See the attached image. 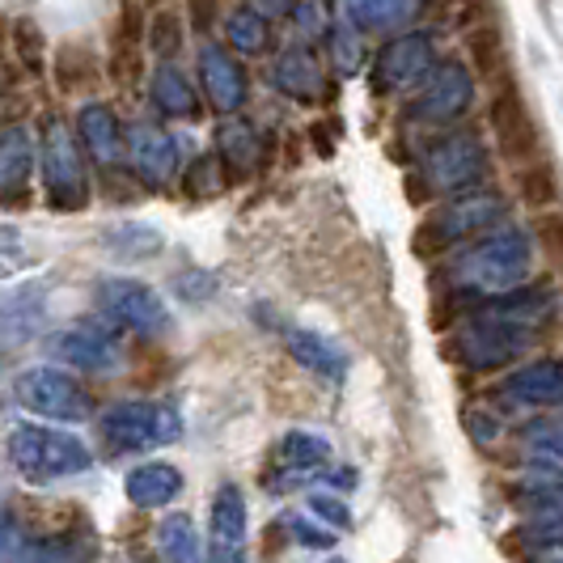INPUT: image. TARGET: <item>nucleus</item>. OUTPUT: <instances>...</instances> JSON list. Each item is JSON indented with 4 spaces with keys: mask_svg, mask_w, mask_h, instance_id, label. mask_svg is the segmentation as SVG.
Listing matches in <instances>:
<instances>
[{
    "mask_svg": "<svg viewBox=\"0 0 563 563\" xmlns=\"http://www.w3.org/2000/svg\"><path fill=\"white\" fill-rule=\"evenodd\" d=\"M102 437L111 450H153L183 437V420L169 402H119L102 416Z\"/></svg>",
    "mask_w": 563,
    "mask_h": 563,
    "instance_id": "obj_3",
    "label": "nucleus"
},
{
    "mask_svg": "<svg viewBox=\"0 0 563 563\" xmlns=\"http://www.w3.org/2000/svg\"><path fill=\"white\" fill-rule=\"evenodd\" d=\"M9 457L26 479H64L89 471V450L81 437L43 423H18L9 432Z\"/></svg>",
    "mask_w": 563,
    "mask_h": 563,
    "instance_id": "obj_2",
    "label": "nucleus"
},
{
    "mask_svg": "<svg viewBox=\"0 0 563 563\" xmlns=\"http://www.w3.org/2000/svg\"><path fill=\"white\" fill-rule=\"evenodd\" d=\"M52 356H59L68 368H85V373H114L119 368V347L111 335L89 331V327H68L52 339Z\"/></svg>",
    "mask_w": 563,
    "mask_h": 563,
    "instance_id": "obj_16",
    "label": "nucleus"
},
{
    "mask_svg": "<svg viewBox=\"0 0 563 563\" xmlns=\"http://www.w3.org/2000/svg\"><path fill=\"white\" fill-rule=\"evenodd\" d=\"M526 276V242L517 233H500V238H487L475 251L466 254L462 263V280L483 288V292H500Z\"/></svg>",
    "mask_w": 563,
    "mask_h": 563,
    "instance_id": "obj_7",
    "label": "nucleus"
},
{
    "mask_svg": "<svg viewBox=\"0 0 563 563\" xmlns=\"http://www.w3.org/2000/svg\"><path fill=\"white\" fill-rule=\"evenodd\" d=\"M148 98H153V107L166 114V119H191V114L199 111L196 89L178 73V64H157V68H153Z\"/></svg>",
    "mask_w": 563,
    "mask_h": 563,
    "instance_id": "obj_25",
    "label": "nucleus"
},
{
    "mask_svg": "<svg viewBox=\"0 0 563 563\" xmlns=\"http://www.w3.org/2000/svg\"><path fill=\"white\" fill-rule=\"evenodd\" d=\"M288 530L301 547H335V530L327 526H313L310 517H288Z\"/></svg>",
    "mask_w": 563,
    "mask_h": 563,
    "instance_id": "obj_37",
    "label": "nucleus"
},
{
    "mask_svg": "<svg viewBox=\"0 0 563 563\" xmlns=\"http://www.w3.org/2000/svg\"><path fill=\"white\" fill-rule=\"evenodd\" d=\"M18 547H22V534H18V526H13L9 517H0V563L9 560Z\"/></svg>",
    "mask_w": 563,
    "mask_h": 563,
    "instance_id": "obj_38",
    "label": "nucleus"
},
{
    "mask_svg": "<svg viewBox=\"0 0 563 563\" xmlns=\"http://www.w3.org/2000/svg\"><path fill=\"white\" fill-rule=\"evenodd\" d=\"M327 457H331L327 437H318V432H288V437L280 441V450H276V466H280L284 475L280 479H272V487H276V492L292 487L297 479L313 475V466H322Z\"/></svg>",
    "mask_w": 563,
    "mask_h": 563,
    "instance_id": "obj_20",
    "label": "nucleus"
},
{
    "mask_svg": "<svg viewBox=\"0 0 563 563\" xmlns=\"http://www.w3.org/2000/svg\"><path fill=\"white\" fill-rule=\"evenodd\" d=\"M157 551L166 555V563H191L199 551V534H196V521L174 512L157 526Z\"/></svg>",
    "mask_w": 563,
    "mask_h": 563,
    "instance_id": "obj_29",
    "label": "nucleus"
},
{
    "mask_svg": "<svg viewBox=\"0 0 563 563\" xmlns=\"http://www.w3.org/2000/svg\"><path fill=\"white\" fill-rule=\"evenodd\" d=\"M331 52H335L339 73H356L361 68V34L352 26H331Z\"/></svg>",
    "mask_w": 563,
    "mask_h": 563,
    "instance_id": "obj_35",
    "label": "nucleus"
},
{
    "mask_svg": "<svg viewBox=\"0 0 563 563\" xmlns=\"http://www.w3.org/2000/svg\"><path fill=\"white\" fill-rule=\"evenodd\" d=\"M471 93H475V81H471V73L462 68V64H437V73H432V81L423 85V93L411 102V114L423 119V123H450L457 114L471 107Z\"/></svg>",
    "mask_w": 563,
    "mask_h": 563,
    "instance_id": "obj_11",
    "label": "nucleus"
},
{
    "mask_svg": "<svg viewBox=\"0 0 563 563\" xmlns=\"http://www.w3.org/2000/svg\"><path fill=\"white\" fill-rule=\"evenodd\" d=\"M492 132H496L505 162H512L517 169L538 162V123L517 85L496 89V98H492Z\"/></svg>",
    "mask_w": 563,
    "mask_h": 563,
    "instance_id": "obj_6",
    "label": "nucleus"
},
{
    "mask_svg": "<svg viewBox=\"0 0 563 563\" xmlns=\"http://www.w3.org/2000/svg\"><path fill=\"white\" fill-rule=\"evenodd\" d=\"M542 563H563V547H551V551H542Z\"/></svg>",
    "mask_w": 563,
    "mask_h": 563,
    "instance_id": "obj_40",
    "label": "nucleus"
},
{
    "mask_svg": "<svg viewBox=\"0 0 563 563\" xmlns=\"http://www.w3.org/2000/svg\"><path fill=\"white\" fill-rule=\"evenodd\" d=\"M13 398L18 407L30 411V416H43V420L56 423H81L89 420V395L81 386L59 373V368H26L18 382H13Z\"/></svg>",
    "mask_w": 563,
    "mask_h": 563,
    "instance_id": "obj_4",
    "label": "nucleus"
},
{
    "mask_svg": "<svg viewBox=\"0 0 563 563\" xmlns=\"http://www.w3.org/2000/svg\"><path fill=\"white\" fill-rule=\"evenodd\" d=\"M123 157H128L132 174L153 191H162L178 178V141L169 136L166 128L136 123L132 132H123Z\"/></svg>",
    "mask_w": 563,
    "mask_h": 563,
    "instance_id": "obj_8",
    "label": "nucleus"
},
{
    "mask_svg": "<svg viewBox=\"0 0 563 563\" xmlns=\"http://www.w3.org/2000/svg\"><path fill=\"white\" fill-rule=\"evenodd\" d=\"M144 9L141 4H123L119 9V30H114L111 52V77L119 85H136L141 77V34H144Z\"/></svg>",
    "mask_w": 563,
    "mask_h": 563,
    "instance_id": "obj_24",
    "label": "nucleus"
},
{
    "mask_svg": "<svg viewBox=\"0 0 563 563\" xmlns=\"http://www.w3.org/2000/svg\"><path fill=\"white\" fill-rule=\"evenodd\" d=\"M534 233H538V246L547 251V258L555 267H563V212H542Z\"/></svg>",
    "mask_w": 563,
    "mask_h": 563,
    "instance_id": "obj_36",
    "label": "nucleus"
},
{
    "mask_svg": "<svg viewBox=\"0 0 563 563\" xmlns=\"http://www.w3.org/2000/svg\"><path fill=\"white\" fill-rule=\"evenodd\" d=\"M517 191H521V199H526L530 208H551V203L560 199V178H555L551 166L534 162V166L517 169Z\"/></svg>",
    "mask_w": 563,
    "mask_h": 563,
    "instance_id": "obj_30",
    "label": "nucleus"
},
{
    "mask_svg": "<svg viewBox=\"0 0 563 563\" xmlns=\"http://www.w3.org/2000/svg\"><path fill=\"white\" fill-rule=\"evenodd\" d=\"M225 38H229V52L258 56V52H267V43H272V26H267V18H263L258 9L242 4V9H233L225 18Z\"/></svg>",
    "mask_w": 563,
    "mask_h": 563,
    "instance_id": "obj_28",
    "label": "nucleus"
},
{
    "mask_svg": "<svg viewBox=\"0 0 563 563\" xmlns=\"http://www.w3.org/2000/svg\"><path fill=\"white\" fill-rule=\"evenodd\" d=\"M483 166H487V157H483V144L475 136H445L428 153V178L441 191H462V187L479 183Z\"/></svg>",
    "mask_w": 563,
    "mask_h": 563,
    "instance_id": "obj_14",
    "label": "nucleus"
},
{
    "mask_svg": "<svg viewBox=\"0 0 563 563\" xmlns=\"http://www.w3.org/2000/svg\"><path fill=\"white\" fill-rule=\"evenodd\" d=\"M500 217H505V203L496 196H457V199H450L420 233L437 238V246H445V242H457V238L483 233L487 225H496Z\"/></svg>",
    "mask_w": 563,
    "mask_h": 563,
    "instance_id": "obj_13",
    "label": "nucleus"
},
{
    "mask_svg": "<svg viewBox=\"0 0 563 563\" xmlns=\"http://www.w3.org/2000/svg\"><path fill=\"white\" fill-rule=\"evenodd\" d=\"M505 30L500 26H475L471 30V59L479 68V77H496L505 68Z\"/></svg>",
    "mask_w": 563,
    "mask_h": 563,
    "instance_id": "obj_31",
    "label": "nucleus"
},
{
    "mask_svg": "<svg viewBox=\"0 0 563 563\" xmlns=\"http://www.w3.org/2000/svg\"><path fill=\"white\" fill-rule=\"evenodd\" d=\"M423 13V4L416 0H352V4H343V18L352 22L356 34H365V30H402L411 26L416 18Z\"/></svg>",
    "mask_w": 563,
    "mask_h": 563,
    "instance_id": "obj_23",
    "label": "nucleus"
},
{
    "mask_svg": "<svg viewBox=\"0 0 563 563\" xmlns=\"http://www.w3.org/2000/svg\"><path fill=\"white\" fill-rule=\"evenodd\" d=\"M284 347H288V356H292L297 365L318 373V377H327V382H339V377L347 373V356H343L327 335H318V331H288V335H284Z\"/></svg>",
    "mask_w": 563,
    "mask_h": 563,
    "instance_id": "obj_22",
    "label": "nucleus"
},
{
    "mask_svg": "<svg viewBox=\"0 0 563 563\" xmlns=\"http://www.w3.org/2000/svg\"><path fill=\"white\" fill-rule=\"evenodd\" d=\"M272 81H276L280 93L297 98V102H318L322 89H327L322 64H318L313 52H306V47H288V52L272 64Z\"/></svg>",
    "mask_w": 563,
    "mask_h": 563,
    "instance_id": "obj_19",
    "label": "nucleus"
},
{
    "mask_svg": "<svg viewBox=\"0 0 563 563\" xmlns=\"http://www.w3.org/2000/svg\"><path fill=\"white\" fill-rule=\"evenodd\" d=\"M148 38H153V52L166 59L178 52V38H183V26H178V9H166V13H157L153 18V30H148Z\"/></svg>",
    "mask_w": 563,
    "mask_h": 563,
    "instance_id": "obj_34",
    "label": "nucleus"
},
{
    "mask_svg": "<svg viewBox=\"0 0 563 563\" xmlns=\"http://www.w3.org/2000/svg\"><path fill=\"white\" fill-rule=\"evenodd\" d=\"M208 534H212V563H242V542H246V496H242V487L225 483L212 496Z\"/></svg>",
    "mask_w": 563,
    "mask_h": 563,
    "instance_id": "obj_15",
    "label": "nucleus"
},
{
    "mask_svg": "<svg viewBox=\"0 0 563 563\" xmlns=\"http://www.w3.org/2000/svg\"><path fill=\"white\" fill-rule=\"evenodd\" d=\"M432 64H437V47H432V38L420 34V30H411V34L390 38V43L377 52L373 81H377L382 93H395V89L416 85L423 73H432Z\"/></svg>",
    "mask_w": 563,
    "mask_h": 563,
    "instance_id": "obj_9",
    "label": "nucleus"
},
{
    "mask_svg": "<svg viewBox=\"0 0 563 563\" xmlns=\"http://www.w3.org/2000/svg\"><path fill=\"white\" fill-rule=\"evenodd\" d=\"M505 335H512L508 327H471L466 335H457L453 352H457L466 365L492 368V365H500V361H508V356L521 347V339H505Z\"/></svg>",
    "mask_w": 563,
    "mask_h": 563,
    "instance_id": "obj_26",
    "label": "nucleus"
},
{
    "mask_svg": "<svg viewBox=\"0 0 563 563\" xmlns=\"http://www.w3.org/2000/svg\"><path fill=\"white\" fill-rule=\"evenodd\" d=\"M123 492L136 508H162L183 492V471L169 462H144L136 471H128Z\"/></svg>",
    "mask_w": 563,
    "mask_h": 563,
    "instance_id": "obj_21",
    "label": "nucleus"
},
{
    "mask_svg": "<svg viewBox=\"0 0 563 563\" xmlns=\"http://www.w3.org/2000/svg\"><path fill=\"white\" fill-rule=\"evenodd\" d=\"M217 157H221V166H225L229 178H251L258 162H263V136H258V128L246 123V119H225L221 128H217Z\"/></svg>",
    "mask_w": 563,
    "mask_h": 563,
    "instance_id": "obj_18",
    "label": "nucleus"
},
{
    "mask_svg": "<svg viewBox=\"0 0 563 563\" xmlns=\"http://www.w3.org/2000/svg\"><path fill=\"white\" fill-rule=\"evenodd\" d=\"M38 169H43V187L47 199L59 212H81L89 203V169L77 132L64 119L43 123V141H38Z\"/></svg>",
    "mask_w": 563,
    "mask_h": 563,
    "instance_id": "obj_1",
    "label": "nucleus"
},
{
    "mask_svg": "<svg viewBox=\"0 0 563 563\" xmlns=\"http://www.w3.org/2000/svg\"><path fill=\"white\" fill-rule=\"evenodd\" d=\"M199 77H203V93H208V102L217 107V111L233 119V114L242 111V102H246V68L238 64V56L221 47V43H203L199 47Z\"/></svg>",
    "mask_w": 563,
    "mask_h": 563,
    "instance_id": "obj_12",
    "label": "nucleus"
},
{
    "mask_svg": "<svg viewBox=\"0 0 563 563\" xmlns=\"http://www.w3.org/2000/svg\"><path fill=\"white\" fill-rule=\"evenodd\" d=\"M77 141H81V153H89L98 166L114 169L123 162V128H119V119H114L111 107H102V102H85L81 111H77Z\"/></svg>",
    "mask_w": 563,
    "mask_h": 563,
    "instance_id": "obj_17",
    "label": "nucleus"
},
{
    "mask_svg": "<svg viewBox=\"0 0 563 563\" xmlns=\"http://www.w3.org/2000/svg\"><path fill=\"white\" fill-rule=\"evenodd\" d=\"M38 166V144L26 123H4L0 128V203L22 208L30 203V178Z\"/></svg>",
    "mask_w": 563,
    "mask_h": 563,
    "instance_id": "obj_10",
    "label": "nucleus"
},
{
    "mask_svg": "<svg viewBox=\"0 0 563 563\" xmlns=\"http://www.w3.org/2000/svg\"><path fill=\"white\" fill-rule=\"evenodd\" d=\"M225 183H229L225 166H221V157L212 153V157H199L196 166H191L187 191H191L196 199H203V196H217V191H225Z\"/></svg>",
    "mask_w": 563,
    "mask_h": 563,
    "instance_id": "obj_32",
    "label": "nucleus"
},
{
    "mask_svg": "<svg viewBox=\"0 0 563 563\" xmlns=\"http://www.w3.org/2000/svg\"><path fill=\"white\" fill-rule=\"evenodd\" d=\"M534 441L563 453V423H542V428H534Z\"/></svg>",
    "mask_w": 563,
    "mask_h": 563,
    "instance_id": "obj_39",
    "label": "nucleus"
},
{
    "mask_svg": "<svg viewBox=\"0 0 563 563\" xmlns=\"http://www.w3.org/2000/svg\"><path fill=\"white\" fill-rule=\"evenodd\" d=\"M98 301H102V310L111 313L114 322H123L128 331H141V335H166V327H169L166 301H162V297H157L144 280H132V276L102 280Z\"/></svg>",
    "mask_w": 563,
    "mask_h": 563,
    "instance_id": "obj_5",
    "label": "nucleus"
},
{
    "mask_svg": "<svg viewBox=\"0 0 563 563\" xmlns=\"http://www.w3.org/2000/svg\"><path fill=\"white\" fill-rule=\"evenodd\" d=\"M505 390L521 402H542V407H560L563 402V365L560 361H542V365H530L521 373H512L505 382Z\"/></svg>",
    "mask_w": 563,
    "mask_h": 563,
    "instance_id": "obj_27",
    "label": "nucleus"
},
{
    "mask_svg": "<svg viewBox=\"0 0 563 563\" xmlns=\"http://www.w3.org/2000/svg\"><path fill=\"white\" fill-rule=\"evenodd\" d=\"M306 512L318 517V521H327V530H347L352 526V512L343 505V496H327V492H313L310 500H306Z\"/></svg>",
    "mask_w": 563,
    "mask_h": 563,
    "instance_id": "obj_33",
    "label": "nucleus"
}]
</instances>
